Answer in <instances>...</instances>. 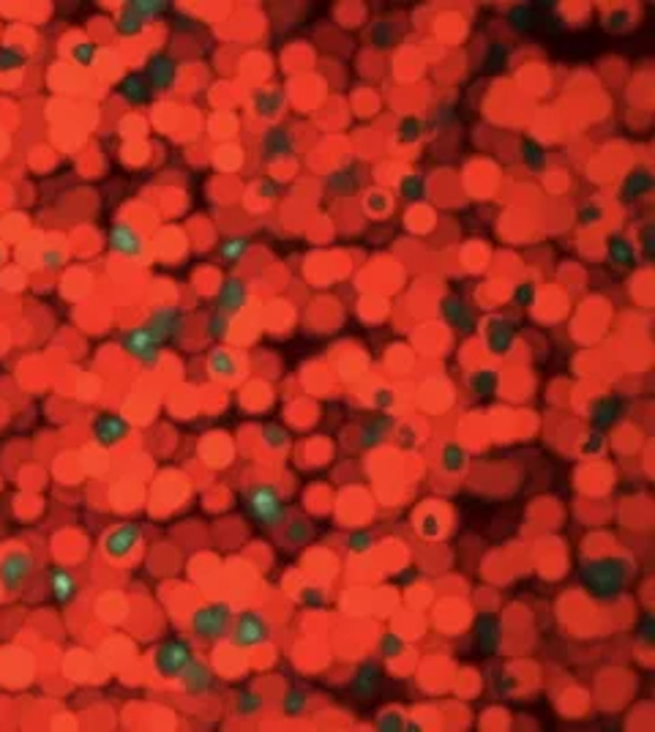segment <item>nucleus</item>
I'll return each mask as SVG.
<instances>
[{"mask_svg":"<svg viewBox=\"0 0 655 732\" xmlns=\"http://www.w3.org/2000/svg\"><path fill=\"white\" fill-rule=\"evenodd\" d=\"M246 505H248V514L265 527H282L284 524V500H282V492L273 484H251L246 489Z\"/></svg>","mask_w":655,"mask_h":732,"instance_id":"1","label":"nucleus"},{"mask_svg":"<svg viewBox=\"0 0 655 732\" xmlns=\"http://www.w3.org/2000/svg\"><path fill=\"white\" fill-rule=\"evenodd\" d=\"M270 634H273V626H270V620H268L265 615H260V612H244L232 628H229V642L235 645V648H257V645H263L270 640Z\"/></svg>","mask_w":655,"mask_h":732,"instance_id":"2","label":"nucleus"},{"mask_svg":"<svg viewBox=\"0 0 655 732\" xmlns=\"http://www.w3.org/2000/svg\"><path fill=\"white\" fill-rule=\"evenodd\" d=\"M33 568H36V560L28 549H8L0 558V585H3V590H8V593L22 590L28 585Z\"/></svg>","mask_w":655,"mask_h":732,"instance_id":"3","label":"nucleus"},{"mask_svg":"<svg viewBox=\"0 0 655 732\" xmlns=\"http://www.w3.org/2000/svg\"><path fill=\"white\" fill-rule=\"evenodd\" d=\"M191 628L203 640H219L232 628V609L227 604H205L191 615Z\"/></svg>","mask_w":655,"mask_h":732,"instance_id":"4","label":"nucleus"},{"mask_svg":"<svg viewBox=\"0 0 655 732\" xmlns=\"http://www.w3.org/2000/svg\"><path fill=\"white\" fill-rule=\"evenodd\" d=\"M121 344H123V350H126V353H131V356L143 364L145 369H156V366H159V361H162V344H159L153 336L148 334V328H145V325L123 331Z\"/></svg>","mask_w":655,"mask_h":732,"instance_id":"5","label":"nucleus"},{"mask_svg":"<svg viewBox=\"0 0 655 732\" xmlns=\"http://www.w3.org/2000/svg\"><path fill=\"white\" fill-rule=\"evenodd\" d=\"M145 328H148V334L153 336L159 344H164L167 339H172V336L178 339V336L184 334L186 314L181 306H159L156 312L148 317Z\"/></svg>","mask_w":655,"mask_h":732,"instance_id":"6","label":"nucleus"},{"mask_svg":"<svg viewBox=\"0 0 655 732\" xmlns=\"http://www.w3.org/2000/svg\"><path fill=\"white\" fill-rule=\"evenodd\" d=\"M140 541H143L140 524H118L115 530H109L102 539V549L112 560H126L140 546Z\"/></svg>","mask_w":655,"mask_h":732,"instance_id":"7","label":"nucleus"},{"mask_svg":"<svg viewBox=\"0 0 655 732\" xmlns=\"http://www.w3.org/2000/svg\"><path fill=\"white\" fill-rule=\"evenodd\" d=\"M194 661V650L188 648L186 642H167L162 648L156 650V670L162 672L164 678H178L186 672V667Z\"/></svg>","mask_w":655,"mask_h":732,"instance_id":"8","label":"nucleus"},{"mask_svg":"<svg viewBox=\"0 0 655 732\" xmlns=\"http://www.w3.org/2000/svg\"><path fill=\"white\" fill-rule=\"evenodd\" d=\"M109 246L115 254H121L126 260H143L145 238L131 222H118L109 232Z\"/></svg>","mask_w":655,"mask_h":732,"instance_id":"9","label":"nucleus"},{"mask_svg":"<svg viewBox=\"0 0 655 732\" xmlns=\"http://www.w3.org/2000/svg\"><path fill=\"white\" fill-rule=\"evenodd\" d=\"M126 435H128V424H126L121 416H102V419L96 421V426H93V438H96V443L104 445V448L118 445Z\"/></svg>","mask_w":655,"mask_h":732,"instance_id":"10","label":"nucleus"},{"mask_svg":"<svg viewBox=\"0 0 655 732\" xmlns=\"http://www.w3.org/2000/svg\"><path fill=\"white\" fill-rule=\"evenodd\" d=\"M593 577H590V582H593V587L598 590V593H612V585L614 587H620V582H623V577H625V571L617 565V560H601V563H593Z\"/></svg>","mask_w":655,"mask_h":732,"instance_id":"11","label":"nucleus"},{"mask_svg":"<svg viewBox=\"0 0 655 732\" xmlns=\"http://www.w3.org/2000/svg\"><path fill=\"white\" fill-rule=\"evenodd\" d=\"M246 304H248V287H246V282L241 279H227L224 284H222V290H219V309L222 312H238V309H244Z\"/></svg>","mask_w":655,"mask_h":732,"instance_id":"12","label":"nucleus"},{"mask_svg":"<svg viewBox=\"0 0 655 732\" xmlns=\"http://www.w3.org/2000/svg\"><path fill=\"white\" fill-rule=\"evenodd\" d=\"M181 683H184V689L188 691V694H205V691H210V686H213V672L205 667L203 661L194 656V661L186 667V672L181 675Z\"/></svg>","mask_w":655,"mask_h":732,"instance_id":"13","label":"nucleus"},{"mask_svg":"<svg viewBox=\"0 0 655 732\" xmlns=\"http://www.w3.org/2000/svg\"><path fill=\"white\" fill-rule=\"evenodd\" d=\"M49 585H52V596H55L58 604H71V601H74V596H77V580H74L71 571L55 568V571L49 574Z\"/></svg>","mask_w":655,"mask_h":732,"instance_id":"14","label":"nucleus"},{"mask_svg":"<svg viewBox=\"0 0 655 732\" xmlns=\"http://www.w3.org/2000/svg\"><path fill=\"white\" fill-rule=\"evenodd\" d=\"M513 342V328L508 323H500V320H494L491 323V331H489V344L494 353H505L508 347H511Z\"/></svg>","mask_w":655,"mask_h":732,"instance_id":"15","label":"nucleus"},{"mask_svg":"<svg viewBox=\"0 0 655 732\" xmlns=\"http://www.w3.org/2000/svg\"><path fill=\"white\" fill-rule=\"evenodd\" d=\"M150 83L156 88H169V83H175V63L169 58H156L150 66Z\"/></svg>","mask_w":655,"mask_h":732,"instance_id":"16","label":"nucleus"},{"mask_svg":"<svg viewBox=\"0 0 655 732\" xmlns=\"http://www.w3.org/2000/svg\"><path fill=\"white\" fill-rule=\"evenodd\" d=\"M210 372L219 377H235L238 375V364L227 350H213L210 353Z\"/></svg>","mask_w":655,"mask_h":732,"instance_id":"17","label":"nucleus"},{"mask_svg":"<svg viewBox=\"0 0 655 732\" xmlns=\"http://www.w3.org/2000/svg\"><path fill=\"white\" fill-rule=\"evenodd\" d=\"M282 104H284V99H282L279 90H265V93H257L254 109H257L260 115H265V118H273V115L282 109Z\"/></svg>","mask_w":655,"mask_h":732,"instance_id":"18","label":"nucleus"},{"mask_svg":"<svg viewBox=\"0 0 655 732\" xmlns=\"http://www.w3.org/2000/svg\"><path fill=\"white\" fill-rule=\"evenodd\" d=\"M265 148L270 159H273V156H284V153H289V148H292V134H289V131H282V128H279V131H270Z\"/></svg>","mask_w":655,"mask_h":732,"instance_id":"19","label":"nucleus"},{"mask_svg":"<svg viewBox=\"0 0 655 732\" xmlns=\"http://www.w3.org/2000/svg\"><path fill=\"white\" fill-rule=\"evenodd\" d=\"M443 464H445V470H450V473L464 470V464H467V454H464V448L456 445V443H448L445 451H443Z\"/></svg>","mask_w":655,"mask_h":732,"instance_id":"20","label":"nucleus"},{"mask_svg":"<svg viewBox=\"0 0 655 732\" xmlns=\"http://www.w3.org/2000/svg\"><path fill=\"white\" fill-rule=\"evenodd\" d=\"M653 186V178H650V172H644V169H639L634 172L631 178H628V184H625V197H642V194H647Z\"/></svg>","mask_w":655,"mask_h":732,"instance_id":"21","label":"nucleus"},{"mask_svg":"<svg viewBox=\"0 0 655 732\" xmlns=\"http://www.w3.org/2000/svg\"><path fill=\"white\" fill-rule=\"evenodd\" d=\"M248 249H251V244L246 238H232L222 246V257H224V263H241Z\"/></svg>","mask_w":655,"mask_h":732,"instance_id":"22","label":"nucleus"},{"mask_svg":"<svg viewBox=\"0 0 655 732\" xmlns=\"http://www.w3.org/2000/svg\"><path fill=\"white\" fill-rule=\"evenodd\" d=\"M22 63H25V49H20V47H3L0 49V71L20 68Z\"/></svg>","mask_w":655,"mask_h":732,"instance_id":"23","label":"nucleus"},{"mask_svg":"<svg viewBox=\"0 0 655 732\" xmlns=\"http://www.w3.org/2000/svg\"><path fill=\"white\" fill-rule=\"evenodd\" d=\"M399 188H402V194H404L407 200H421V197L426 194V186H423V178H421V175H407Z\"/></svg>","mask_w":655,"mask_h":732,"instance_id":"24","label":"nucleus"},{"mask_svg":"<svg viewBox=\"0 0 655 732\" xmlns=\"http://www.w3.org/2000/svg\"><path fill=\"white\" fill-rule=\"evenodd\" d=\"M470 383L475 394H489L491 388L497 385V375H494V372H475V375L470 377Z\"/></svg>","mask_w":655,"mask_h":732,"instance_id":"25","label":"nucleus"},{"mask_svg":"<svg viewBox=\"0 0 655 732\" xmlns=\"http://www.w3.org/2000/svg\"><path fill=\"white\" fill-rule=\"evenodd\" d=\"M609 254H612L614 263H620V265H628L631 263V257H634V246L628 244V241H614L612 246H609Z\"/></svg>","mask_w":655,"mask_h":732,"instance_id":"26","label":"nucleus"},{"mask_svg":"<svg viewBox=\"0 0 655 732\" xmlns=\"http://www.w3.org/2000/svg\"><path fill=\"white\" fill-rule=\"evenodd\" d=\"M145 93H148V85H145L143 77H131V80H126V85H123V96L131 99V102L143 99Z\"/></svg>","mask_w":655,"mask_h":732,"instance_id":"27","label":"nucleus"},{"mask_svg":"<svg viewBox=\"0 0 655 732\" xmlns=\"http://www.w3.org/2000/svg\"><path fill=\"white\" fill-rule=\"evenodd\" d=\"M71 58L80 63V66H90V63L96 61V47H93V44H88V42L77 44V47L71 49Z\"/></svg>","mask_w":655,"mask_h":732,"instance_id":"28","label":"nucleus"},{"mask_svg":"<svg viewBox=\"0 0 655 732\" xmlns=\"http://www.w3.org/2000/svg\"><path fill=\"white\" fill-rule=\"evenodd\" d=\"M118 25H121L123 33H137V30L143 28V20H140V17L131 11V6H128V8L123 11V17H121V22H118Z\"/></svg>","mask_w":655,"mask_h":732,"instance_id":"29","label":"nucleus"},{"mask_svg":"<svg viewBox=\"0 0 655 732\" xmlns=\"http://www.w3.org/2000/svg\"><path fill=\"white\" fill-rule=\"evenodd\" d=\"M263 438H265V443L270 448H284L287 445V435L279 426H268L265 432H263Z\"/></svg>","mask_w":655,"mask_h":732,"instance_id":"30","label":"nucleus"},{"mask_svg":"<svg viewBox=\"0 0 655 732\" xmlns=\"http://www.w3.org/2000/svg\"><path fill=\"white\" fill-rule=\"evenodd\" d=\"M208 334L213 336V339H222L227 334V314H213L210 317V325H208Z\"/></svg>","mask_w":655,"mask_h":732,"instance_id":"31","label":"nucleus"},{"mask_svg":"<svg viewBox=\"0 0 655 732\" xmlns=\"http://www.w3.org/2000/svg\"><path fill=\"white\" fill-rule=\"evenodd\" d=\"M257 708H260V700H257V697H251V694H241V697H238V713H241V716H254Z\"/></svg>","mask_w":655,"mask_h":732,"instance_id":"32","label":"nucleus"},{"mask_svg":"<svg viewBox=\"0 0 655 732\" xmlns=\"http://www.w3.org/2000/svg\"><path fill=\"white\" fill-rule=\"evenodd\" d=\"M402 650H404L402 637H396V634H385V640H383V653H385V656H399Z\"/></svg>","mask_w":655,"mask_h":732,"instance_id":"33","label":"nucleus"},{"mask_svg":"<svg viewBox=\"0 0 655 732\" xmlns=\"http://www.w3.org/2000/svg\"><path fill=\"white\" fill-rule=\"evenodd\" d=\"M349 549H352V552H366V549H371V536H368V533L349 536Z\"/></svg>","mask_w":655,"mask_h":732,"instance_id":"34","label":"nucleus"},{"mask_svg":"<svg viewBox=\"0 0 655 732\" xmlns=\"http://www.w3.org/2000/svg\"><path fill=\"white\" fill-rule=\"evenodd\" d=\"M304 702H306V700H304V694H298V691H292V694H289V702H287V711L298 713V711H301V708H304Z\"/></svg>","mask_w":655,"mask_h":732,"instance_id":"35","label":"nucleus"},{"mask_svg":"<svg viewBox=\"0 0 655 732\" xmlns=\"http://www.w3.org/2000/svg\"><path fill=\"white\" fill-rule=\"evenodd\" d=\"M601 445H603V438H598V435H593V440L587 438L584 440V454H595Z\"/></svg>","mask_w":655,"mask_h":732,"instance_id":"36","label":"nucleus"},{"mask_svg":"<svg viewBox=\"0 0 655 732\" xmlns=\"http://www.w3.org/2000/svg\"><path fill=\"white\" fill-rule=\"evenodd\" d=\"M44 263L52 265V268H58V265H63V254L61 251H47V254H44Z\"/></svg>","mask_w":655,"mask_h":732,"instance_id":"37","label":"nucleus"},{"mask_svg":"<svg viewBox=\"0 0 655 732\" xmlns=\"http://www.w3.org/2000/svg\"><path fill=\"white\" fill-rule=\"evenodd\" d=\"M532 295V287H519L516 290V304H524V298H530Z\"/></svg>","mask_w":655,"mask_h":732,"instance_id":"38","label":"nucleus"},{"mask_svg":"<svg viewBox=\"0 0 655 732\" xmlns=\"http://www.w3.org/2000/svg\"><path fill=\"white\" fill-rule=\"evenodd\" d=\"M3 257H6V251H3V246H0V263H3Z\"/></svg>","mask_w":655,"mask_h":732,"instance_id":"39","label":"nucleus"}]
</instances>
